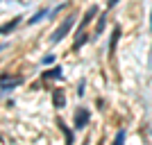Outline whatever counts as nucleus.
<instances>
[{
  "label": "nucleus",
  "instance_id": "39448f33",
  "mask_svg": "<svg viewBox=\"0 0 152 145\" xmlns=\"http://www.w3.org/2000/svg\"><path fill=\"white\" fill-rule=\"evenodd\" d=\"M95 14H98V7H95V5H91L89 9H86V14H84V18H82V23H80V30H84V27L89 25L91 20H93V16H95Z\"/></svg>",
  "mask_w": 152,
  "mask_h": 145
},
{
  "label": "nucleus",
  "instance_id": "4468645a",
  "mask_svg": "<svg viewBox=\"0 0 152 145\" xmlns=\"http://www.w3.org/2000/svg\"><path fill=\"white\" fill-rule=\"evenodd\" d=\"M116 2H118V0H109V2H107V9H109V7H114Z\"/></svg>",
  "mask_w": 152,
  "mask_h": 145
},
{
  "label": "nucleus",
  "instance_id": "f03ea898",
  "mask_svg": "<svg viewBox=\"0 0 152 145\" xmlns=\"http://www.w3.org/2000/svg\"><path fill=\"white\" fill-rule=\"evenodd\" d=\"M20 84H23V77H7V75H2L0 77V91H12V88H16V86H20Z\"/></svg>",
  "mask_w": 152,
  "mask_h": 145
},
{
  "label": "nucleus",
  "instance_id": "9d476101",
  "mask_svg": "<svg viewBox=\"0 0 152 145\" xmlns=\"http://www.w3.org/2000/svg\"><path fill=\"white\" fill-rule=\"evenodd\" d=\"M43 77H45V79H59V77H61V68H59V66H55V68L48 70Z\"/></svg>",
  "mask_w": 152,
  "mask_h": 145
},
{
  "label": "nucleus",
  "instance_id": "9b49d317",
  "mask_svg": "<svg viewBox=\"0 0 152 145\" xmlns=\"http://www.w3.org/2000/svg\"><path fill=\"white\" fill-rule=\"evenodd\" d=\"M45 14H48V12H45V9H41V12H37V14H34V16H32L30 20H27V23H30V25H34V23H39V20L43 18Z\"/></svg>",
  "mask_w": 152,
  "mask_h": 145
},
{
  "label": "nucleus",
  "instance_id": "6e6552de",
  "mask_svg": "<svg viewBox=\"0 0 152 145\" xmlns=\"http://www.w3.org/2000/svg\"><path fill=\"white\" fill-rule=\"evenodd\" d=\"M118 39H121V27H114V32H111V41H109V52H114V50H116Z\"/></svg>",
  "mask_w": 152,
  "mask_h": 145
},
{
  "label": "nucleus",
  "instance_id": "7ed1b4c3",
  "mask_svg": "<svg viewBox=\"0 0 152 145\" xmlns=\"http://www.w3.org/2000/svg\"><path fill=\"white\" fill-rule=\"evenodd\" d=\"M89 109H84V107H80V109H75V127L77 129H84V127L89 125Z\"/></svg>",
  "mask_w": 152,
  "mask_h": 145
},
{
  "label": "nucleus",
  "instance_id": "2eb2a0df",
  "mask_svg": "<svg viewBox=\"0 0 152 145\" xmlns=\"http://www.w3.org/2000/svg\"><path fill=\"white\" fill-rule=\"evenodd\" d=\"M150 30H152V12H150Z\"/></svg>",
  "mask_w": 152,
  "mask_h": 145
},
{
  "label": "nucleus",
  "instance_id": "f8f14e48",
  "mask_svg": "<svg viewBox=\"0 0 152 145\" xmlns=\"http://www.w3.org/2000/svg\"><path fill=\"white\" fill-rule=\"evenodd\" d=\"M125 138H127V132H125V129H121V132L116 134V138H114V143H116V145H121V143H123V141H125Z\"/></svg>",
  "mask_w": 152,
  "mask_h": 145
},
{
  "label": "nucleus",
  "instance_id": "f257e3e1",
  "mask_svg": "<svg viewBox=\"0 0 152 145\" xmlns=\"http://www.w3.org/2000/svg\"><path fill=\"white\" fill-rule=\"evenodd\" d=\"M73 25H75V16H68V18L55 30V34L50 36V43H59V41H64V39L68 36V32L73 30Z\"/></svg>",
  "mask_w": 152,
  "mask_h": 145
},
{
  "label": "nucleus",
  "instance_id": "423d86ee",
  "mask_svg": "<svg viewBox=\"0 0 152 145\" xmlns=\"http://www.w3.org/2000/svg\"><path fill=\"white\" fill-rule=\"evenodd\" d=\"M18 23H20V16L12 18L9 23H5V25H0V34H9V32H14L16 27H18Z\"/></svg>",
  "mask_w": 152,
  "mask_h": 145
},
{
  "label": "nucleus",
  "instance_id": "20e7f679",
  "mask_svg": "<svg viewBox=\"0 0 152 145\" xmlns=\"http://www.w3.org/2000/svg\"><path fill=\"white\" fill-rule=\"evenodd\" d=\"M52 104L57 109H61L64 104H66V95H64V88H55L52 91Z\"/></svg>",
  "mask_w": 152,
  "mask_h": 145
},
{
  "label": "nucleus",
  "instance_id": "1a4fd4ad",
  "mask_svg": "<svg viewBox=\"0 0 152 145\" xmlns=\"http://www.w3.org/2000/svg\"><path fill=\"white\" fill-rule=\"evenodd\" d=\"M104 23H107V12H104L100 18H98V25H95V34H93V36H100V34H102V30H104Z\"/></svg>",
  "mask_w": 152,
  "mask_h": 145
},
{
  "label": "nucleus",
  "instance_id": "0eeeda50",
  "mask_svg": "<svg viewBox=\"0 0 152 145\" xmlns=\"http://www.w3.org/2000/svg\"><path fill=\"white\" fill-rule=\"evenodd\" d=\"M57 125H59V129L64 132V136H66V143H75V134H73V132L68 129V127H66V122H64L61 118L57 120Z\"/></svg>",
  "mask_w": 152,
  "mask_h": 145
},
{
  "label": "nucleus",
  "instance_id": "ddd939ff",
  "mask_svg": "<svg viewBox=\"0 0 152 145\" xmlns=\"http://www.w3.org/2000/svg\"><path fill=\"white\" fill-rule=\"evenodd\" d=\"M55 61V55H48V57H43V63H52Z\"/></svg>",
  "mask_w": 152,
  "mask_h": 145
}]
</instances>
